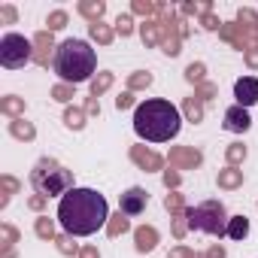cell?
Segmentation results:
<instances>
[{
  "label": "cell",
  "instance_id": "obj_36",
  "mask_svg": "<svg viewBox=\"0 0 258 258\" xmlns=\"http://www.w3.org/2000/svg\"><path fill=\"white\" fill-rule=\"evenodd\" d=\"M185 228H188V219H185V213H182V216H176V222H173V237L182 240V237H185Z\"/></svg>",
  "mask_w": 258,
  "mask_h": 258
},
{
  "label": "cell",
  "instance_id": "obj_33",
  "mask_svg": "<svg viewBox=\"0 0 258 258\" xmlns=\"http://www.w3.org/2000/svg\"><path fill=\"white\" fill-rule=\"evenodd\" d=\"M52 97H55V100H61V103H67V100L73 97V85H67V82L55 85V88H52Z\"/></svg>",
  "mask_w": 258,
  "mask_h": 258
},
{
  "label": "cell",
  "instance_id": "obj_45",
  "mask_svg": "<svg viewBox=\"0 0 258 258\" xmlns=\"http://www.w3.org/2000/svg\"><path fill=\"white\" fill-rule=\"evenodd\" d=\"M170 258H195V252H191V249H185V246H179V249H173V252H170Z\"/></svg>",
  "mask_w": 258,
  "mask_h": 258
},
{
  "label": "cell",
  "instance_id": "obj_3",
  "mask_svg": "<svg viewBox=\"0 0 258 258\" xmlns=\"http://www.w3.org/2000/svg\"><path fill=\"white\" fill-rule=\"evenodd\" d=\"M55 73L67 82V85H79L85 79H91V73L97 70V55L85 40H64L55 49Z\"/></svg>",
  "mask_w": 258,
  "mask_h": 258
},
{
  "label": "cell",
  "instance_id": "obj_1",
  "mask_svg": "<svg viewBox=\"0 0 258 258\" xmlns=\"http://www.w3.org/2000/svg\"><path fill=\"white\" fill-rule=\"evenodd\" d=\"M58 222L70 237H88L97 228H106L109 207L106 198L94 188H70L58 204Z\"/></svg>",
  "mask_w": 258,
  "mask_h": 258
},
{
  "label": "cell",
  "instance_id": "obj_5",
  "mask_svg": "<svg viewBox=\"0 0 258 258\" xmlns=\"http://www.w3.org/2000/svg\"><path fill=\"white\" fill-rule=\"evenodd\" d=\"M185 219H188L191 231H207L216 237L228 234V216H225V207L219 201H204L201 207H188Z\"/></svg>",
  "mask_w": 258,
  "mask_h": 258
},
{
  "label": "cell",
  "instance_id": "obj_34",
  "mask_svg": "<svg viewBox=\"0 0 258 258\" xmlns=\"http://www.w3.org/2000/svg\"><path fill=\"white\" fill-rule=\"evenodd\" d=\"M164 204H167V210H170L173 216H182V213H185V210H182V195H167Z\"/></svg>",
  "mask_w": 258,
  "mask_h": 258
},
{
  "label": "cell",
  "instance_id": "obj_14",
  "mask_svg": "<svg viewBox=\"0 0 258 258\" xmlns=\"http://www.w3.org/2000/svg\"><path fill=\"white\" fill-rule=\"evenodd\" d=\"M219 31H222V37H225L228 43H234L237 49H243V52L249 49V40H246V31H243V25H222Z\"/></svg>",
  "mask_w": 258,
  "mask_h": 258
},
{
  "label": "cell",
  "instance_id": "obj_38",
  "mask_svg": "<svg viewBox=\"0 0 258 258\" xmlns=\"http://www.w3.org/2000/svg\"><path fill=\"white\" fill-rule=\"evenodd\" d=\"M115 106H118V109L134 106V91H124V94H118V97H115Z\"/></svg>",
  "mask_w": 258,
  "mask_h": 258
},
{
  "label": "cell",
  "instance_id": "obj_29",
  "mask_svg": "<svg viewBox=\"0 0 258 258\" xmlns=\"http://www.w3.org/2000/svg\"><path fill=\"white\" fill-rule=\"evenodd\" d=\"M0 185H4V201H0V207H7V201H10V195H16L19 191V179H13V176H0Z\"/></svg>",
  "mask_w": 258,
  "mask_h": 258
},
{
  "label": "cell",
  "instance_id": "obj_40",
  "mask_svg": "<svg viewBox=\"0 0 258 258\" xmlns=\"http://www.w3.org/2000/svg\"><path fill=\"white\" fill-rule=\"evenodd\" d=\"M246 61H249V67H258V46L255 43L246 49Z\"/></svg>",
  "mask_w": 258,
  "mask_h": 258
},
{
  "label": "cell",
  "instance_id": "obj_17",
  "mask_svg": "<svg viewBox=\"0 0 258 258\" xmlns=\"http://www.w3.org/2000/svg\"><path fill=\"white\" fill-rule=\"evenodd\" d=\"M103 4H100V0H82V4H79V13L91 22V25H97L100 22V16H103Z\"/></svg>",
  "mask_w": 258,
  "mask_h": 258
},
{
  "label": "cell",
  "instance_id": "obj_12",
  "mask_svg": "<svg viewBox=\"0 0 258 258\" xmlns=\"http://www.w3.org/2000/svg\"><path fill=\"white\" fill-rule=\"evenodd\" d=\"M131 158H134L143 170H158V167H161V155H155V152H149V149H143V146H134V149H131Z\"/></svg>",
  "mask_w": 258,
  "mask_h": 258
},
{
  "label": "cell",
  "instance_id": "obj_25",
  "mask_svg": "<svg viewBox=\"0 0 258 258\" xmlns=\"http://www.w3.org/2000/svg\"><path fill=\"white\" fill-rule=\"evenodd\" d=\"M185 115H188V121H201V118H204L201 97H188V100H185Z\"/></svg>",
  "mask_w": 258,
  "mask_h": 258
},
{
  "label": "cell",
  "instance_id": "obj_48",
  "mask_svg": "<svg viewBox=\"0 0 258 258\" xmlns=\"http://www.w3.org/2000/svg\"><path fill=\"white\" fill-rule=\"evenodd\" d=\"M164 182H167V185H179V173L167 170V173H164Z\"/></svg>",
  "mask_w": 258,
  "mask_h": 258
},
{
  "label": "cell",
  "instance_id": "obj_15",
  "mask_svg": "<svg viewBox=\"0 0 258 258\" xmlns=\"http://www.w3.org/2000/svg\"><path fill=\"white\" fill-rule=\"evenodd\" d=\"M0 112L4 115H10V118H25V100L22 97H4L0 100Z\"/></svg>",
  "mask_w": 258,
  "mask_h": 258
},
{
  "label": "cell",
  "instance_id": "obj_8",
  "mask_svg": "<svg viewBox=\"0 0 258 258\" xmlns=\"http://www.w3.org/2000/svg\"><path fill=\"white\" fill-rule=\"evenodd\" d=\"M234 97H237V106H252V103H258V79L255 76H243V79H237V85H234Z\"/></svg>",
  "mask_w": 258,
  "mask_h": 258
},
{
  "label": "cell",
  "instance_id": "obj_20",
  "mask_svg": "<svg viewBox=\"0 0 258 258\" xmlns=\"http://www.w3.org/2000/svg\"><path fill=\"white\" fill-rule=\"evenodd\" d=\"M240 182H243V170H237V167H228L219 173V188H237Z\"/></svg>",
  "mask_w": 258,
  "mask_h": 258
},
{
  "label": "cell",
  "instance_id": "obj_10",
  "mask_svg": "<svg viewBox=\"0 0 258 258\" xmlns=\"http://www.w3.org/2000/svg\"><path fill=\"white\" fill-rule=\"evenodd\" d=\"M249 124H252V118H249V112L243 106H231L225 112V127H228V131L243 134V131H249Z\"/></svg>",
  "mask_w": 258,
  "mask_h": 258
},
{
  "label": "cell",
  "instance_id": "obj_39",
  "mask_svg": "<svg viewBox=\"0 0 258 258\" xmlns=\"http://www.w3.org/2000/svg\"><path fill=\"white\" fill-rule=\"evenodd\" d=\"M216 94V85H210V82H204V85H198V94L195 97H201V100H210Z\"/></svg>",
  "mask_w": 258,
  "mask_h": 258
},
{
  "label": "cell",
  "instance_id": "obj_18",
  "mask_svg": "<svg viewBox=\"0 0 258 258\" xmlns=\"http://www.w3.org/2000/svg\"><path fill=\"white\" fill-rule=\"evenodd\" d=\"M161 34H164V25H161V22H146V25H143V31H140V37H143V43H146V46L161 43Z\"/></svg>",
  "mask_w": 258,
  "mask_h": 258
},
{
  "label": "cell",
  "instance_id": "obj_31",
  "mask_svg": "<svg viewBox=\"0 0 258 258\" xmlns=\"http://www.w3.org/2000/svg\"><path fill=\"white\" fill-rule=\"evenodd\" d=\"M243 158H246V146H240V143L228 146V164H231V167H237Z\"/></svg>",
  "mask_w": 258,
  "mask_h": 258
},
{
  "label": "cell",
  "instance_id": "obj_11",
  "mask_svg": "<svg viewBox=\"0 0 258 258\" xmlns=\"http://www.w3.org/2000/svg\"><path fill=\"white\" fill-rule=\"evenodd\" d=\"M204 161V155L198 149H173L170 152V164L179 167V170H188V167H198Z\"/></svg>",
  "mask_w": 258,
  "mask_h": 258
},
{
  "label": "cell",
  "instance_id": "obj_27",
  "mask_svg": "<svg viewBox=\"0 0 258 258\" xmlns=\"http://www.w3.org/2000/svg\"><path fill=\"white\" fill-rule=\"evenodd\" d=\"M152 85V76L149 73H134L127 79V91H137V88H149Z\"/></svg>",
  "mask_w": 258,
  "mask_h": 258
},
{
  "label": "cell",
  "instance_id": "obj_26",
  "mask_svg": "<svg viewBox=\"0 0 258 258\" xmlns=\"http://www.w3.org/2000/svg\"><path fill=\"white\" fill-rule=\"evenodd\" d=\"M0 240H4V249H13L19 240V231L13 225H0Z\"/></svg>",
  "mask_w": 258,
  "mask_h": 258
},
{
  "label": "cell",
  "instance_id": "obj_21",
  "mask_svg": "<svg viewBox=\"0 0 258 258\" xmlns=\"http://www.w3.org/2000/svg\"><path fill=\"white\" fill-rule=\"evenodd\" d=\"M64 121H67V127H73V131H82V127H85V109L70 106V109L64 112Z\"/></svg>",
  "mask_w": 258,
  "mask_h": 258
},
{
  "label": "cell",
  "instance_id": "obj_37",
  "mask_svg": "<svg viewBox=\"0 0 258 258\" xmlns=\"http://www.w3.org/2000/svg\"><path fill=\"white\" fill-rule=\"evenodd\" d=\"M58 249H61L64 255H73V252H76V243H73V237H70V234L58 237Z\"/></svg>",
  "mask_w": 258,
  "mask_h": 258
},
{
  "label": "cell",
  "instance_id": "obj_6",
  "mask_svg": "<svg viewBox=\"0 0 258 258\" xmlns=\"http://www.w3.org/2000/svg\"><path fill=\"white\" fill-rule=\"evenodd\" d=\"M28 61H34V40L22 34H4V40H0V64L7 70H19Z\"/></svg>",
  "mask_w": 258,
  "mask_h": 258
},
{
  "label": "cell",
  "instance_id": "obj_47",
  "mask_svg": "<svg viewBox=\"0 0 258 258\" xmlns=\"http://www.w3.org/2000/svg\"><path fill=\"white\" fill-rule=\"evenodd\" d=\"M85 112H100V106H97V97H88V103H85Z\"/></svg>",
  "mask_w": 258,
  "mask_h": 258
},
{
  "label": "cell",
  "instance_id": "obj_9",
  "mask_svg": "<svg viewBox=\"0 0 258 258\" xmlns=\"http://www.w3.org/2000/svg\"><path fill=\"white\" fill-rule=\"evenodd\" d=\"M52 49H58V46L52 43V31H40V34H34V61H37L40 67H49V55H52Z\"/></svg>",
  "mask_w": 258,
  "mask_h": 258
},
{
  "label": "cell",
  "instance_id": "obj_16",
  "mask_svg": "<svg viewBox=\"0 0 258 258\" xmlns=\"http://www.w3.org/2000/svg\"><path fill=\"white\" fill-rule=\"evenodd\" d=\"M10 134H13V137H19V140H34V137H37L34 124H31V121H25V118H13V121H10Z\"/></svg>",
  "mask_w": 258,
  "mask_h": 258
},
{
  "label": "cell",
  "instance_id": "obj_43",
  "mask_svg": "<svg viewBox=\"0 0 258 258\" xmlns=\"http://www.w3.org/2000/svg\"><path fill=\"white\" fill-rule=\"evenodd\" d=\"M204 28H210V31H216V28H222V22H219V19H216L213 13H207V16H204Z\"/></svg>",
  "mask_w": 258,
  "mask_h": 258
},
{
  "label": "cell",
  "instance_id": "obj_50",
  "mask_svg": "<svg viewBox=\"0 0 258 258\" xmlns=\"http://www.w3.org/2000/svg\"><path fill=\"white\" fill-rule=\"evenodd\" d=\"M4 258H16V252H13V249H7V252H4Z\"/></svg>",
  "mask_w": 258,
  "mask_h": 258
},
{
  "label": "cell",
  "instance_id": "obj_4",
  "mask_svg": "<svg viewBox=\"0 0 258 258\" xmlns=\"http://www.w3.org/2000/svg\"><path fill=\"white\" fill-rule=\"evenodd\" d=\"M31 185L37 188V195L43 198H55V195H67L73 188V173L64 170L55 158H43L37 161V167L31 170Z\"/></svg>",
  "mask_w": 258,
  "mask_h": 258
},
{
  "label": "cell",
  "instance_id": "obj_2",
  "mask_svg": "<svg viewBox=\"0 0 258 258\" xmlns=\"http://www.w3.org/2000/svg\"><path fill=\"white\" fill-rule=\"evenodd\" d=\"M179 127H182V118H179V109L170 100L152 97V100H143L134 109V131H137V137H143L149 143L173 140L179 134Z\"/></svg>",
  "mask_w": 258,
  "mask_h": 258
},
{
  "label": "cell",
  "instance_id": "obj_19",
  "mask_svg": "<svg viewBox=\"0 0 258 258\" xmlns=\"http://www.w3.org/2000/svg\"><path fill=\"white\" fill-rule=\"evenodd\" d=\"M246 234H249V219H246V216L228 219V237H231V240H243Z\"/></svg>",
  "mask_w": 258,
  "mask_h": 258
},
{
  "label": "cell",
  "instance_id": "obj_32",
  "mask_svg": "<svg viewBox=\"0 0 258 258\" xmlns=\"http://www.w3.org/2000/svg\"><path fill=\"white\" fill-rule=\"evenodd\" d=\"M46 25H49V31H61V28L67 25V13H64V10H55V13L49 16Z\"/></svg>",
  "mask_w": 258,
  "mask_h": 258
},
{
  "label": "cell",
  "instance_id": "obj_13",
  "mask_svg": "<svg viewBox=\"0 0 258 258\" xmlns=\"http://www.w3.org/2000/svg\"><path fill=\"white\" fill-rule=\"evenodd\" d=\"M134 240H137V249H140V252H149V249L158 246V231H155L152 225H143V228L134 231Z\"/></svg>",
  "mask_w": 258,
  "mask_h": 258
},
{
  "label": "cell",
  "instance_id": "obj_35",
  "mask_svg": "<svg viewBox=\"0 0 258 258\" xmlns=\"http://www.w3.org/2000/svg\"><path fill=\"white\" fill-rule=\"evenodd\" d=\"M115 31L121 34V37H127L134 31V25H131V16H118V22H115Z\"/></svg>",
  "mask_w": 258,
  "mask_h": 258
},
{
  "label": "cell",
  "instance_id": "obj_7",
  "mask_svg": "<svg viewBox=\"0 0 258 258\" xmlns=\"http://www.w3.org/2000/svg\"><path fill=\"white\" fill-rule=\"evenodd\" d=\"M146 204H149V195L134 185V188H127V191L118 198V213H124V216H140V213L146 210Z\"/></svg>",
  "mask_w": 258,
  "mask_h": 258
},
{
  "label": "cell",
  "instance_id": "obj_49",
  "mask_svg": "<svg viewBox=\"0 0 258 258\" xmlns=\"http://www.w3.org/2000/svg\"><path fill=\"white\" fill-rule=\"evenodd\" d=\"M207 258H225V249H222V246H213V249L207 252Z\"/></svg>",
  "mask_w": 258,
  "mask_h": 258
},
{
  "label": "cell",
  "instance_id": "obj_24",
  "mask_svg": "<svg viewBox=\"0 0 258 258\" xmlns=\"http://www.w3.org/2000/svg\"><path fill=\"white\" fill-rule=\"evenodd\" d=\"M109 85H112V73H97V79L91 82V97H100Z\"/></svg>",
  "mask_w": 258,
  "mask_h": 258
},
{
  "label": "cell",
  "instance_id": "obj_41",
  "mask_svg": "<svg viewBox=\"0 0 258 258\" xmlns=\"http://www.w3.org/2000/svg\"><path fill=\"white\" fill-rule=\"evenodd\" d=\"M0 19H4L7 25H13L16 22V10L13 7H0Z\"/></svg>",
  "mask_w": 258,
  "mask_h": 258
},
{
  "label": "cell",
  "instance_id": "obj_46",
  "mask_svg": "<svg viewBox=\"0 0 258 258\" xmlns=\"http://www.w3.org/2000/svg\"><path fill=\"white\" fill-rule=\"evenodd\" d=\"M79 258H100V255H97L94 246H85V249H79Z\"/></svg>",
  "mask_w": 258,
  "mask_h": 258
},
{
  "label": "cell",
  "instance_id": "obj_28",
  "mask_svg": "<svg viewBox=\"0 0 258 258\" xmlns=\"http://www.w3.org/2000/svg\"><path fill=\"white\" fill-rule=\"evenodd\" d=\"M37 237H43V240H52L55 237V225H52V219H37Z\"/></svg>",
  "mask_w": 258,
  "mask_h": 258
},
{
  "label": "cell",
  "instance_id": "obj_44",
  "mask_svg": "<svg viewBox=\"0 0 258 258\" xmlns=\"http://www.w3.org/2000/svg\"><path fill=\"white\" fill-rule=\"evenodd\" d=\"M46 201H49V198H43V195H34V198L28 201V207H31V210H43V207H46Z\"/></svg>",
  "mask_w": 258,
  "mask_h": 258
},
{
  "label": "cell",
  "instance_id": "obj_30",
  "mask_svg": "<svg viewBox=\"0 0 258 258\" xmlns=\"http://www.w3.org/2000/svg\"><path fill=\"white\" fill-rule=\"evenodd\" d=\"M185 79L195 85H204V64H188L185 67Z\"/></svg>",
  "mask_w": 258,
  "mask_h": 258
},
{
  "label": "cell",
  "instance_id": "obj_23",
  "mask_svg": "<svg viewBox=\"0 0 258 258\" xmlns=\"http://www.w3.org/2000/svg\"><path fill=\"white\" fill-rule=\"evenodd\" d=\"M127 231V219H124V213H118V216H112L109 222H106V234L109 237H118V234H124Z\"/></svg>",
  "mask_w": 258,
  "mask_h": 258
},
{
  "label": "cell",
  "instance_id": "obj_22",
  "mask_svg": "<svg viewBox=\"0 0 258 258\" xmlns=\"http://www.w3.org/2000/svg\"><path fill=\"white\" fill-rule=\"evenodd\" d=\"M88 31H91V40H97L100 46H109V43H112V31H109L106 25L97 22V25H88Z\"/></svg>",
  "mask_w": 258,
  "mask_h": 258
},
{
  "label": "cell",
  "instance_id": "obj_42",
  "mask_svg": "<svg viewBox=\"0 0 258 258\" xmlns=\"http://www.w3.org/2000/svg\"><path fill=\"white\" fill-rule=\"evenodd\" d=\"M134 13L149 16V13H155V7H152V4H143V0H137V4H134Z\"/></svg>",
  "mask_w": 258,
  "mask_h": 258
}]
</instances>
